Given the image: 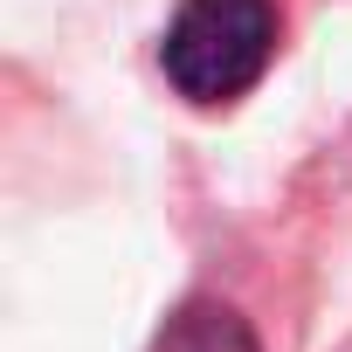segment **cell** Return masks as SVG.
<instances>
[{
    "mask_svg": "<svg viewBox=\"0 0 352 352\" xmlns=\"http://www.w3.org/2000/svg\"><path fill=\"white\" fill-rule=\"evenodd\" d=\"M276 35V0H180L159 35V76L194 111H228L263 83Z\"/></svg>",
    "mask_w": 352,
    "mask_h": 352,
    "instance_id": "obj_1",
    "label": "cell"
},
{
    "mask_svg": "<svg viewBox=\"0 0 352 352\" xmlns=\"http://www.w3.org/2000/svg\"><path fill=\"white\" fill-rule=\"evenodd\" d=\"M152 352H263L256 345V324L221 304V297H187L152 338Z\"/></svg>",
    "mask_w": 352,
    "mask_h": 352,
    "instance_id": "obj_2",
    "label": "cell"
}]
</instances>
